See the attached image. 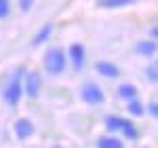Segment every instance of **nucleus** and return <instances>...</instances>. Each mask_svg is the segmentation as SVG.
<instances>
[{
	"label": "nucleus",
	"instance_id": "1",
	"mask_svg": "<svg viewBox=\"0 0 158 148\" xmlns=\"http://www.w3.org/2000/svg\"><path fill=\"white\" fill-rule=\"evenodd\" d=\"M68 68V55L61 47H51L44 53V70L51 76H59Z\"/></svg>",
	"mask_w": 158,
	"mask_h": 148
},
{
	"label": "nucleus",
	"instance_id": "2",
	"mask_svg": "<svg viewBox=\"0 0 158 148\" xmlns=\"http://www.w3.org/2000/svg\"><path fill=\"white\" fill-rule=\"evenodd\" d=\"M4 102L11 106V108H15L19 102H21V95H23V68H19L17 72L13 74L11 83L6 85V89H4Z\"/></svg>",
	"mask_w": 158,
	"mask_h": 148
},
{
	"label": "nucleus",
	"instance_id": "3",
	"mask_svg": "<svg viewBox=\"0 0 158 148\" xmlns=\"http://www.w3.org/2000/svg\"><path fill=\"white\" fill-rule=\"evenodd\" d=\"M80 99L89 104V106H99V104H103L106 102V93H103V89L97 85V83H93V81H89L82 85L80 89Z\"/></svg>",
	"mask_w": 158,
	"mask_h": 148
},
{
	"label": "nucleus",
	"instance_id": "4",
	"mask_svg": "<svg viewBox=\"0 0 158 148\" xmlns=\"http://www.w3.org/2000/svg\"><path fill=\"white\" fill-rule=\"evenodd\" d=\"M40 89H42V76H40V72H27L23 76V93L27 95V98L36 99L38 95H40Z\"/></svg>",
	"mask_w": 158,
	"mask_h": 148
},
{
	"label": "nucleus",
	"instance_id": "5",
	"mask_svg": "<svg viewBox=\"0 0 158 148\" xmlns=\"http://www.w3.org/2000/svg\"><path fill=\"white\" fill-rule=\"evenodd\" d=\"M68 62L74 66V70H82L85 68V62H86V49L85 45H80V42H74L70 45V51H68Z\"/></svg>",
	"mask_w": 158,
	"mask_h": 148
},
{
	"label": "nucleus",
	"instance_id": "6",
	"mask_svg": "<svg viewBox=\"0 0 158 148\" xmlns=\"http://www.w3.org/2000/svg\"><path fill=\"white\" fill-rule=\"evenodd\" d=\"M95 72L103 78H118L120 76V68L114 62H108V59H101V62L95 63Z\"/></svg>",
	"mask_w": 158,
	"mask_h": 148
},
{
	"label": "nucleus",
	"instance_id": "7",
	"mask_svg": "<svg viewBox=\"0 0 158 148\" xmlns=\"http://www.w3.org/2000/svg\"><path fill=\"white\" fill-rule=\"evenodd\" d=\"M135 53L141 55V57H154L158 53V40H139L135 45Z\"/></svg>",
	"mask_w": 158,
	"mask_h": 148
},
{
	"label": "nucleus",
	"instance_id": "8",
	"mask_svg": "<svg viewBox=\"0 0 158 148\" xmlns=\"http://www.w3.org/2000/svg\"><path fill=\"white\" fill-rule=\"evenodd\" d=\"M34 133V123L30 119H17L15 121V136L19 140H27Z\"/></svg>",
	"mask_w": 158,
	"mask_h": 148
},
{
	"label": "nucleus",
	"instance_id": "9",
	"mask_svg": "<svg viewBox=\"0 0 158 148\" xmlns=\"http://www.w3.org/2000/svg\"><path fill=\"white\" fill-rule=\"evenodd\" d=\"M116 95L124 102H131V99H137L139 95V89L133 85V83H120L118 85V91H116Z\"/></svg>",
	"mask_w": 158,
	"mask_h": 148
},
{
	"label": "nucleus",
	"instance_id": "10",
	"mask_svg": "<svg viewBox=\"0 0 158 148\" xmlns=\"http://www.w3.org/2000/svg\"><path fill=\"white\" fill-rule=\"evenodd\" d=\"M95 146L97 148H124V142H122L120 137H116L114 133H108V136L97 137Z\"/></svg>",
	"mask_w": 158,
	"mask_h": 148
},
{
	"label": "nucleus",
	"instance_id": "11",
	"mask_svg": "<svg viewBox=\"0 0 158 148\" xmlns=\"http://www.w3.org/2000/svg\"><path fill=\"white\" fill-rule=\"evenodd\" d=\"M124 123H127V119H122V116H118V114H110V116H106V129H108L110 133L122 131Z\"/></svg>",
	"mask_w": 158,
	"mask_h": 148
},
{
	"label": "nucleus",
	"instance_id": "12",
	"mask_svg": "<svg viewBox=\"0 0 158 148\" xmlns=\"http://www.w3.org/2000/svg\"><path fill=\"white\" fill-rule=\"evenodd\" d=\"M135 0H97V7L101 9H122V7H129V4H133Z\"/></svg>",
	"mask_w": 158,
	"mask_h": 148
},
{
	"label": "nucleus",
	"instance_id": "13",
	"mask_svg": "<svg viewBox=\"0 0 158 148\" xmlns=\"http://www.w3.org/2000/svg\"><path fill=\"white\" fill-rule=\"evenodd\" d=\"M127 112L131 116H143L146 114V106L139 99H131V102H127Z\"/></svg>",
	"mask_w": 158,
	"mask_h": 148
},
{
	"label": "nucleus",
	"instance_id": "14",
	"mask_svg": "<svg viewBox=\"0 0 158 148\" xmlns=\"http://www.w3.org/2000/svg\"><path fill=\"white\" fill-rule=\"evenodd\" d=\"M51 32H53V25H44V28H40V32H38L34 40H32V47H40L42 42H47L51 36Z\"/></svg>",
	"mask_w": 158,
	"mask_h": 148
},
{
	"label": "nucleus",
	"instance_id": "15",
	"mask_svg": "<svg viewBox=\"0 0 158 148\" xmlns=\"http://www.w3.org/2000/svg\"><path fill=\"white\" fill-rule=\"evenodd\" d=\"M122 133H124L127 140H131V142H135V140L139 137V131H137L135 123H133V121H129V119H127V123H124V127H122Z\"/></svg>",
	"mask_w": 158,
	"mask_h": 148
},
{
	"label": "nucleus",
	"instance_id": "16",
	"mask_svg": "<svg viewBox=\"0 0 158 148\" xmlns=\"http://www.w3.org/2000/svg\"><path fill=\"white\" fill-rule=\"evenodd\" d=\"M11 13V0H0V19H6Z\"/></svg>",
	"mask_w": 158,
	"mask_h": 148
},
{
	"label": "nucleus",
	"instance_id": "17",
	"mask_svg": "<svg viewBox=\"0 0 158 148\" xmlns=\"http://www.w3.org/2000/svg\"><path fill=\"white\" fill-rule=\"evenodd\" d=\"M146 76L150 78V83H158V68L154 66V63L146 68Z\"/></svg>",
	"mask_w": 158,
	"mask_h": 148
},
{
	"label": "nucleus",
	"instance_id": "18",
	"mask_svg": "<svg viewBox=\"0 0 158 148\" xmlns=\"http://www.w3.org/2000/svg\"><path fill=\"white\" fill-rule=\"evenodd\" d=\"M146 112L150 114V116L158 119V102H150V104L146 106Z\"/></svg>",
	"mask_w": 158,
	"mask_h": 148
},
{
	"label": "nucleus",
	"instance_id": "19",
	"mask_svg": "<svg viewBox=\"0 0 158 148\" xmlns=\"http://www.w3.org/2000/svg\"><path fill=\"white\" fill-rule=\"evenodd\" d=\"M32 7H34V0H19V9L23 13H30Z\"/></svg>",
	"mask_w": 158,
	"mask_h": 148
},
{
	"label": "nucleus",
	"instance_id": "20",
	"mask_svg": "<svg viewBox=\"0 0 158 148\" xmlns=\"http://www.w3.org/2000/svg\"><path fill=\"white\" fill-rule=\"evenodd\" d=\"M150 34H152L154 40H158V28H152V30H150Z\"/></svg>",
	"mask_w": 158,
	"mask_h": 148
},
{
	"label": "nucleus",
	"instance_id": "21",
	"mask_svg": "<svg viewBox=\"0 0 158 148\" xmlns=\"http://www.w3.org/2000/svg\"><path fill=\"white\" fill-rule=\"evenodd\" d=\"M154 66H156V68H158V57H156V62H154Z\"/></svg>",
	"mask_w": 158,
	"mask_h": 148
}]
</instances>
